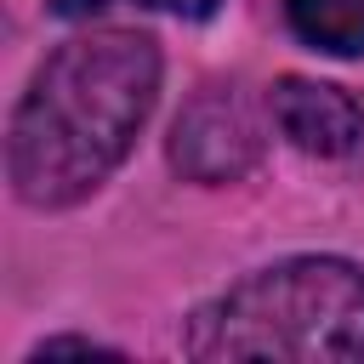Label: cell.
Returning a JSON list of instances; mask_svg holds the SVG:
<instances>
[{"instance_id": "1", "label": "cell", "mask_w": 364, "mask_h": 364, "mask_svg": "<svg viewBox=\"0 0 364 364\" xmlns=\"http://www.w3.org/2000/svg\"><path fill=\"white\" fill-rule=\"evenodd\" d=\"M159 68L154 34L136 28H91L57 46L11 114V193L34 210H68L97 193L148 125Z\"/></svg>"}, {"instance_id": "7", "label": "cell", "mask_w": 364, "mask_h": 364, "mask_svg": "<svg viewBox=\"0 0 364 364\" xmlns=\"http://www.w3.org/2000/svg\"><path fill=\"white\" fill-rule=\"evenodd\" d=\"M63 353H80V358H119L114 347H97V341H80V336H57V341H40L28 353V364H46V358H63Z\"/></svg>"}, {"instance_id": "6", "label": "cell", "mask_w": 364, "mask_h": 364, "mask_svg": "<svg viewBox=\"0 0 364 364\" xmlns=\"http://www.w3.org/2000/svg\"><path fill=\"white\" fill-rule=\"evenodd\" d=\"M114 6H148V11H171V17H188V23H205V17L222 11V0H51V11L68 17V23L102 17V11H114Z\"/></svg>"}, {"instance_id": "3", "label": "cell", "mask_w": 364, "mask_h": 364, "mask_svg": "<svg viewBox=\"0 0 364 364\" xmlns=\"http://www.w3.org/2000/svg\"><path fill=\"white\" fill-rule=\"evenodd\" d=\"M262 119L239 85H205L171 125V165L188 182H239L262 159Z\"/></svg>"}, {"instance_id": "4", "label": "cell", "mask_w": 364, "mask_h": 364, "mask_svg": "<svg viewBox=\"0 0 364 364\" xmlns=\"http://www.w3.org/2000/svg\"><path fill=\"white\" fill-rule=\"evenodd\" d=\"M267 114H273V125L284 131L290 148L318 154V159H341L364 136V108L330 80H301V74L279 80L267 91Z\"/></svg>"}, {"instance_id": "2", "label": "cell", "mask_w": 364, "mask_h": 364, "mask_svg": "<svg viewBox=\"0 0 364 364\" xmlns=\"http://www.w3.org/2000/svg\"><path fill=\"white\" fill-rule=\"evenodd\" d=\"M188 358H364V267L341 256H290L256 267L205 301L182 330Z\"/></svg>"}, {"instance_id": "5", "label": "cell", "mask_w": 364, "mask_h": 364, "mask_svg": "<svg viewBox=\"0 0 364 364\" xmlns=\"http://www.w3.org/2000/svg\"><path fill=\"white\" fill-rule=\"evenodd\" d=\"M290 34L324 57H364V0H284Z\"/></svg>"}]
</instances>
